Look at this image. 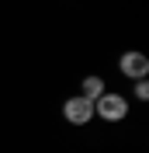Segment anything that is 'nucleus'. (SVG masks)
<instances>
[{
	"instance_id": "obj_2",
	"label": "nucleus",
	"mask_w": 149,
	"mask_h": 153,
	"mask_svg": "<svg viewBox=\"0 0 149 153\" xmlns=\"http://www.w3.org/2000/svg\"><path fill=\"white\" fill-rule=\"evenodd\" d=\"M63 118L69 125H87L94 118V101H87L83 94H73L63 101Z\"/></svg>"
},
{
	"instance_id": "obj_4",
	"label": "nucleus",
	"mask_w": 149,
	"mask_h": 153,
	"mask_svg": "<svg viewBox=\"0 0 149 153\" xmlns=\"http://www.w3.org/2000/svg\"><path fill=\"white\" fill-rule=\"evenodd\" d=\"M104 91H108V87H104V76H83V84H80V94H83L87 101H97Z\"/></svg>"
},
{
	"instance_id": "obj_5",
	"label": "nucleus",
	"mask_w": 149,
	"mask_h": 153,
	"mask_svg": "<svg viewBox=\"0 0 149 153\" xmlns=\"http://www.w3.org/2000/svg\"><path fill=\"white\" fill-rule=\"evenodd\" d=\"M135 101H149V80H135Z\"/></svg>"
},
{
	"instance_id": "obj_3",
	"label": "nucleus",
	"mask_w": 149,
	"mask_h": 153,
	"mask_svg": "<svg viewBox=\"0 0 149 153\" xmlns=\"http://www.w3.org/2000/svg\"><path fill=\"white\" fill-rule=\"evenodd\" d=\"M118 70H121V76H128V80H146L149 76V56L146 52H125V56L118 59Z\"/></svg>"
},
{
	"instance_id": "obj_1",
	"label": "nucleus",
	"mask_w": 149,
	"mask_h": 153,
	"mask_svg": "<svg viewBox=\"0 0 149 153\" xmlns=\"http://www.w3.org/2000/svg\"><path fill=\"white\" fill-rule=\"evenodd\" d=\"M94 115H101V122H125V118H128V97L104 91V94L94 101Z\"/></svg>"
}]
</instances>
